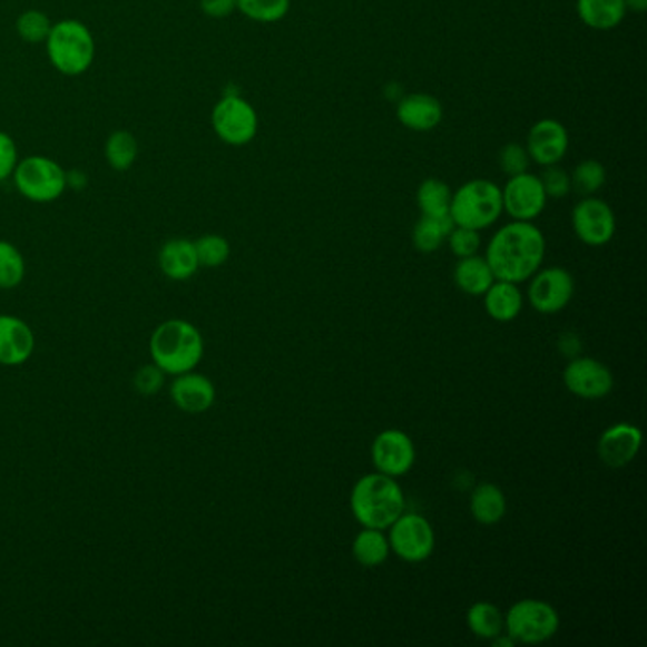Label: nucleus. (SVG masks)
<instances>
[{
  "label": "nucleus",
  "mask_w": 647,
  "mask_h": 647,
  "mask_svg": "<svg viewBox=\"0 0 647 647\" xmlns=\"http://www.w3.org/2000/svg\"><path fill=\"white\" fill-rule=\"evenodd\" d=\"M545 251L547 244L538 226L513 220L493 234L484 258L496 280L519 285L541 268Z\"/></svg>",
  "instance_id": "obj_1"
},
{
  "label": "nucleus",
  "mask_w": 647,
  "mask_h": 647,
  "mask_svg": "<svg viewBox=\"0 0 647 647\" xmlns=\"http://www.w3.org/2000/svg\"><path fill=\"white\" fill-rule=\"evenodd\" d=\"M353 519L363 528L388 530L406 511V500L395 477L369 473L353 484L350 496Z\"/></svg>",
  "instance_id": "obj_2"
},
{
  "label": "nucleus",
  "mask_w": 647,
  "mask_h": 647,
  "mask_svg": "<svg viewBox=\"0 0 647 647\" xmlns=\"http://www.w3.org/2000/svg\"><path fill=\"white\" fill-rule=\"evenodd\" d=\"M150 355L166 374L179 376L194 371L204 357V336L188 321H164L150 339Z\"/></svg>",
  "instance_id": "obj_3"
},
{
  "label": "nucleus",
  "mask_w": 647,
  "mask_h": 647,
  "mask_svg": "<svg viewBox=\"0 0 647 647\" xmlns=\"http://www.w3.org/2000/svg\"><path fill=\"white\" fill-rule=\"evenodd\" d=\"M503 199L500 186L488 179L468 180L452 193L450 218L454 226L484 231L501 217Z\"/></svg>",
  "instance_id": "obj_4"
},
{
  "label": "nucleus",
  "mask_w": 647,
  "mask_h": 647,
  "mask_svg": "<svg viewBox=\"0 0 647 647\" xmlns=\"http://www.w3.org/2000/svg\"><path fill=\"white\" fill-rule=\"evenodd\" d=\"M46 46L53 67L69 77L88 71L96 58V42L90 29L77 20L59 21L52 26Z\"/></svg>",
  "instance_id": "obj_5"
},
{
  "label": "nucleus",
  "mask_w": 647,
  "mask_h": 647,
  "mask_svg": "<svg viewBox=\"0 0 647 647\" xmlns=\"http://www.w3.org/2000/svg\"><path fill=\"white\" fill-rule=\"evenodd\" d=\"M560 628V616L551 604L526 598L513 604L506 616V633L514 644L536 646L551 640Z\"/></svg>",
  "instance_id": "obj_6"
},
{
  "label": "nucleus",
  "mask_w": 647,
  "mask_h": 647,
  "mask_svg": "<svg viewBox=\"0 0 647 647\" xmlns=\"http://www.w3.org/2000/svg\"><path fill=\"white\" fill-rule=\"evenodd\" d=\"M13 183L21 196L37 204L58 199L67 188L63 167L45 156H31L20 161L13 169Z\"/></svg>",
  "instance_id": "obj_7"
},
{
  "label": "nucleus",
  "mask_w": 647,
  "mask_h": 647,
  "mask_svg": "<svg viewBox=\"0 0 647 647\" xmlns=\"http://www.w3.org/2000/svg\"><path fill=\"white\" fill-rule=\"evenodd\" d=\"M212 124L218 139L231 147H244L257 137V110L244 97H223L213 109Z\"/></svg>",
  "instance_id": "obj_8"
},
{
  "label": "nucleus",
  "mask_w": 647,
  "mask_h": 647,
  "mask_svg": "<svg viewBox=\"0 0 647 647\" xmlns=\"http://www.w3.org/2000/svg\"><path fill=\"white\" fill-rule=\"evenodd\" d=\"M388 530L391 551L404 562L420 565L435 551V530L422 514L403 513Z\"/></svg>",
  "instance_id": "obj_9"
},
{
  "label": "nucleus",
  "mask_w": 647,
  "mask_h": 647,
  "mask_svg": "<svg viewBox=\"0 0 647 647\" xmlns=\"http://www.w3.org/2000/svg\"><path fill=\"white\" fill-rule=\"evenodd\" d=\"M530 280L532 282L528 287V301L539 314L552 315L562 312L576 293L574 277L568 269L560 266L539 268Z\"/></svg>",
  "instance_id": "obj_10"
},
{
  "label": "nucleus",
  "mask_w": 647,
  "mask_h": 647,
  "mask_svg": "<svg viewBox=\"0 0 647 647\" xmlns=\"http://www.w3.org/2000/svg\"><path fill=\"white\" fill-rule=\"evenodd\" d=\"M571 226L579 242L590 247H602L616 236V213L604 199L585 196L571 212Z\"/></svg>",
  "instance_id": "obj_11"
},
{
  "label": "nucleus",
  "mask_w": 647,
  "mask_h": 647,
  "mask_svg": "<svg viewBox=\"0 0 647 647\" xmlns=\"http://www.w3.org/2000/svg\"><path fill=\"white\" fill-rule=\"evenodd\" d=\"M501 199H503V212L513 220H525V223L536 220L545 212L549 202L538 175L530 171L509 177L506 186L501 188Z\"/></svg>",
  "instance_id": "obj_12"
},
{
  "label": "nucleus",
  "mask_w": 647,
  "mask_h": 647,
  "mask_svg": "<svg viewBox=\"0 0 647 647\" xmlns=\"http://www.w3.org/2000/svg\"><path fill=\"white\" fill-rule=\"evenodd\" d=\"M562 380L571 395L587 401L606 398L616 384L608 366L592 357H574L566 365Z\"/></svg>",
  "instance_id": "obj_13"
},
{
  "label": "nucleus",
  "mask_w": 647,
  "mask_h": 647,
  "mask_svg": "<svg viewBox=\"0 0 647 647\" xmlns=\"http://www.w3.org/2000/svg\"><path fill=\"white\" fill-rule=\"evenodd\" d=\"M372 462L379 473L403 477L416 462V449L411 437L401 430H385L372 442Z\"/></svg>",
  "instance_id": "obj_14"
},
{
  "label": "nucleus",
  "mask_w": 647,
  "mask_h": 647,
  "mask_svg": "<svg viewBox=\"0 0 647 647\" xmlns=\"http://www.w3.org/2000/svg\"><path fill=\"white\" fill-rule=\"evenodd\" d=\"M525 147L532 164L541 167L555 166L565 160L570 147V135L565 124L558 122L555 118H543L533 124L526 135Z\"/></svg>",
  "instance_id": "obj_15"
},
{
  "label": "nucleus",
  "mask_w": 647,
  "mask_h": 647,
  "mask_svg": "<svg viewBox=\"0 0 647 647\" xmlns=\"http://www.w3.org/2000/svg\"><path fill=\"white\" fill-rule=\"evenodd\" d=\"M641 447V431L633 423H616L598 441V455L608 468L623 469L635 460Z\"/></svg>",
  "instance_id": "obj_16"
},
{
  "label": "nucleus",
  "mask_w": 647,
  "mask_h": 647,
  "mask_svg": "<svg viewBox=\"0 0 647 647\" xmlns=\"http://www.w3.org/2000/svg\"><path fill=\"white\" fill-rule=\"evenodd\" d=\"M35 352V334L26 321L0 315V365H23Z\"/></svg>",
  "instance_id": "obj_17"
},
{
  "label": "nucleus",
  "mask_w": 647,
  "mask_h": 647,
  "mask_svg": "<svg viewBox=\"0 0 647 647\" xmlns=\"http://www.w3.org/2000/svg\"><path fill=\"white\" fill-rule=\"evenodd\" d=\"M171 398L177 409L188 414H199L212 409L215 403V385L212 380L198 372H183L171 385Z\"/></svg>",
  "instance_id": "obj_18"
},
{
  "label": "nucleus",
  "mask_w": 647,
  "mask_h": 647,
  "mask_svg": "<svg viewBox=\"0 0 647 647\" xmlns=\"http://www.w3.org/2000/svg\"><path fill=\"white\" fill-rule=\"evenodd\" d=\"M442 105L437 97L430 94H411L404 96L398 105V120L411 131H431L442 120Z\"/></svg>",
  "instance_id": "obj_19"
},
{
  "label": "nucleus",
  "mask_w": 647,
  "mask_h": 647,
  "mask_svg": "<svg viewBox=\"0 0 647 647\" xmlns=\"http://www.w3.org/2000/svg\"><path fill=\"white\" fill-rule=\"evenodd\" d=\"M160 268L169 280L185 282L198 272L196 247L190 239H169L160 251Z\"/></svg>",
  "instance_id": "obj_20"
},
{
  "label": "nucleus",
  "mask_w": 647,
  "mask_h": 647,
  "mask_svg": "<svg viewBox=\"0 0 647 647\" xmlns=\"http://www.w3.org/2000/svg\"><path fill=\"white\" fill-rule=\"evenodd\" d=\"M577 16L595 31H611L621 26L627 7L625 0H577Z\"/></svg>",
  "instance_id": "obj_21"
},
{
  "label": "nucleus",
  "mask_w": 647,
  "mask_h": 647,
  "mask_svg": "<svg viewBox=\"0 0 647 647\" xmlns=\"http://www.w3.org/2000/svg\"><path fill=\"white\" fill-rule=\"evenodd\" d=\"M482 296H484L487 314L492 320L500 321V323H509V321L517 320L520 312H522V304H525L519 285L517 283L500 282V280H496Z\"/></svg>",
  "instance_id": "obj_22"
},
{
  "label": "nucleus",
  "mask_w": 647,
  "mask_h": 647,
  "mask_svg": "<svg viewBox=\"0 0 647 647\" xmlns=\"http://www.w3.org/2000/svg\"><path fill=\"white\" fill-rule=\"evenodd\" d=\"M454 282L465 295L481 296L496 282V277H493L492 268L488 266L487 258L473 255V257L458 261L454 268Z\"/></svg>",
  "instance_id": "obj_23"
},
{
  "label": "nucleus",
  "mask_w": 647,
  "mask_h": 647,
  "mask_svg": "<svg viewBox=\"0 0 647 647\" xmlns=\"http://www.w3.org/2000/svg\"><path fill=\"white\" fill-rule=\"evenodd\" d=\"M507 513L506 493L492 482H484L471 493V514L482 526L498 525Z\"/></svg>",
  "instance_id": "obj_24"
},
{
  "label": "nucleus",
  "mask_w": 647,
  "mask_h": 647,
  "mask_svg": "<svg viewBox=\"0 0 647 647\" xmlns=\"http://www.w3.org/2000/svg\"><path fill=\"white\" fill-rule=\"evenodd\" d=\"M353 558L365 568H376L384 565L390 557V539L385 536L384 530L376 528H363L352 545Z\"/></svg>",
  "instance_id": "obj_25"
},
{
  "label": "nucleus",
  "mask_w": 647,
  "mask_h": 647,
  "mask_svg": "<svg viewBox=\"0 0 647 647\" xmlns=\"http://www.w3.org/2000/svg\"><path fill=\"white\" fill-rule=\"evenodd\" d=\"M452 228H454V223L450 217L435 218L422 215L412 228V244L425 255L435 253L447 242V236Z\"/></svg>",
  "instance_id": "obj_26"
},
{
  "label": "nucleus",
  "mask_w": 647,
  "mask_h": 647,
  "mask_svg": "<svg viewBox=\"0 0 647 647\" xmlns=\"http://www.w3.org/2000/svg\"><path fill=\"white\" fill-rule=\"evenodd\" d=\"M465 619L469 630L481 640H493L506 630V616L492 602H474Z\"/></svg>",
  "instance_id": "obj_27"
},
{
  "label": "nucleus",
  "mask_w": 647,
  "mask_h": 647,
  "mask_svg": "<svg viewBox=\"0 0 647 647\" xmlns=\"http://www.w3.org/2000/svg\"><path fill=\"white\" fill-rule=\"evenodd\" d=\"M416 202L422 215L435 218L450 217L452 190L444 180L425 179L418 188Z\"/></svg>",
  "instance_id": "obj_28"
},
{
  "label": "nucleus",
  "mask_w": 647,
  "mask_h": 647,
  "mask_svg": "<svg viewBox=\"0 0 647 647\" xmlns=\"http://www.w3.org/2000/svg\"><path fill=\"white\" fill-rule=\"evenodd\" d=\"M139 155V145L137 139L129 131H115L110 135L105 156L112 169L116 171H128L134 166L135 158Z\"/></svg>",
  "instance_id": "obj_29"
},
{
  "label": "nucleus",
  "mask_w": 647,
  "mask_h": 647,
  "mask_svg": "<svg viewBox=\"0 0 647 647\" xmlns=\"http://www.w3.org/2000/svg\"><path fill=\"white\" fill-rule=\"evenodd\" d=\"M571 190H576L579 196H595L598 190H602L606 185V167L602 161L584 160L577 164L571 171Z\"/></svg>",
  "instance_id": "obj_30"
},
{
  "label": "nucleus",
  "mask_w": 647,
  "mask_h": 647,
  "mask_svg": "<svg viewBox=\"0 0 647 647\" xmlns=\"http://www.w3.org/2000/svg\"><path fill=\"white\" fill-rule=\"evenodd\" d=\"M236 8L251 21L277 23L291 10V0H236Z\"/></svg>",
  "instance_id": "obj_31"
},
{
  "label": "nucleus",
  "mask_w": 647,
  "mask_h": 647,
  "mask_svg": "<svg viewBox=\"0 0 647 647\" xmlns=\"http://www.w3.org/2000/svg\"><path fill=\"white\" fill-rule=\"evenodd\" d=\"M194 247H196L199 266H206V268H218L231 257V244L217 234L199 237L194 242Z\"/></svg>",
  "instance_id": "obj_32"
},
{
  "label": "nucleus",
  "mask_w": 647,
  "mask_h": 647,
  "mask_svg": "<svg viewBox=\"0 0 647 647\" xmlns=\"http://www.w3.org/2000/svg\"><path fill=\"white\" fill-rule=\"evenodd\" d=\"M26 276V263L20 251L8 242H0V288L18 287Z\"/></svg>",
  "instance_id": "obj_33"
},
{
  "label": "nucleus",
  "mask_w": 647,
  "mask_h": 647,
  "mask_svg": "<svg viewBox=\"0 0 647 647\" xmlns=\"http://www.w3.org/2000/svg\"><path fill=\"white\" fill-rule=\"evenodd\" d=\"M16 27H18L21 39L32 42V45L45 42L50 31H52L50 18L45 12H40V10H29V12L21 13Z\"/></svg>",
  "instance_id": "obj_34"
},
{
  "label": "nucleus",
  "mask_w": 647,
  "mask_h": 647,
  "mask_svg": "<svg viewBox=\"0 0 647 647\" xmlns=\"http://www.w3.org/2000/svg\"><path fill=\"white\" fill-rule=\"evenodd\" d=\"M498 164H500L501 171L507 177H514V175L526 174L530 169V155L526 150L525 145L519 143H507L506 147L501 148L498 155Z\"/></svg>",
  "instance_id": "obj_35"
},
{
  "label": "nucleus",
  "mask_w": 647,
  "mask_h": 647,
  "mask_svg": "<svg viewBox=\"0 0 647 647\" xmlns=\"http://www.w3.org/2000/svg\"><path fill=\"white\" fill-rule=\"evenodd\" d=\"M538 177L549 199H562L571 193L570 174L558 164L545 166L543 171Z\"/></svg>",
  "instance_id": "obj_36"
},
{
  "label": "nucleus",
  "mask_w": 647,
  "mask_h": 647,
  "mask_svg": "<svg viewBox=\"0 0 647 647\" xmlns=\"http://www.w3.org/2000/svg\"><path fill=\"white\" fill-rule=\"evenodd\" d=\"M450 249L458 258L473 257L481 249V234L465 226H454L447 236Z\"/></svg>",
  "instance_id": "obj_37"
},
{
  "label": "nucleus",
  "mask_w": 647,
  "mask_h": 647,
  "mask_svg": "<svg viewBox=\"0 0 647 647\" xmlns=\"http://www.w3.org/2000/svg\"><path fill=\"white\" fill-rule=\"evenodd\" d=\"M164 374L166 372L161 371L160 366H143L135 374V390L143 393V395H155V393L161 390V385H164Z\"/></svg>",
  "instance_id": "obj_38"
},
{
  "label": "nucleus",
  "mask_w": 647,
  "mask_h": 647,
  "mask_svg": "<svg viewBox=\"0 0 647 647\" xmlns=\"http://www.w3.org/2000/svg\"><path fill=\"white\" fill-rule=\"evenodd\" d=\"M18 166V147L10 135L0 131V180L13 175Z\"/></svg>",
  "instance_id": "obj_39"
},
{
  "label": "nucleus",
  "mask_w": 647,
  "mask_h": 647,
  "mask_svg": "<svg viewBox=\"0 0 647 647\" xmlns=\"http://www.w3.org/2000/svg\"><path fill=\"white\" fill-rule=\"evenodd\" d=\"M202 12L213 20H225L236 10V0H199Z\"/></svg>",
  "instance_id": "obj_40"
},
{
  "label": "nucleus",
  "mask_w": 647,
  "mask_h": 647,
  "mask_svg": "<svg viewBox=\"0 0 647 647\" xmlns=\"http://www.w3.org/2000/svg\"><path fill=\"white\" fill-rule=\"evenodd\" d=\"M558 347L560 352L565 353L566 357H577V353L581 350V342L577 339L576 334L566 333L558 340Z\"/></svg>",
  "instance_id": "obj_41"
},
{
  "label": "nucleus",
  "mask_w": 647,
  "mask_h": 647,
  "mask_svg": "<svg viewBox=\"0 0 647 647\" xmlns=\"http://www.w3.org/2000/svg\"><path fill=\"white\" fill-rule=\"evenodd\" d=\"M65 180H67V186H71L75 190H82L88 185V175L80 169H71V171H65Z\"/></svg>",
  "instance_id": "obj_42"
},
{
  "label": "nucleus",
  "mask_w": 647,
  "mask_h": 647,
  "mask_svg": "<svg viewBox=\"0 0 647 647\" xmlns=\"http://www.w3.org/2000/svg\"><path fill=\"white\" fill-rule=\"evenodd\" d=\"M628 12L641 13L647 10V0H625Z\"/></svg>",
  "instance_id": "obj_43"
}]
</instances>
